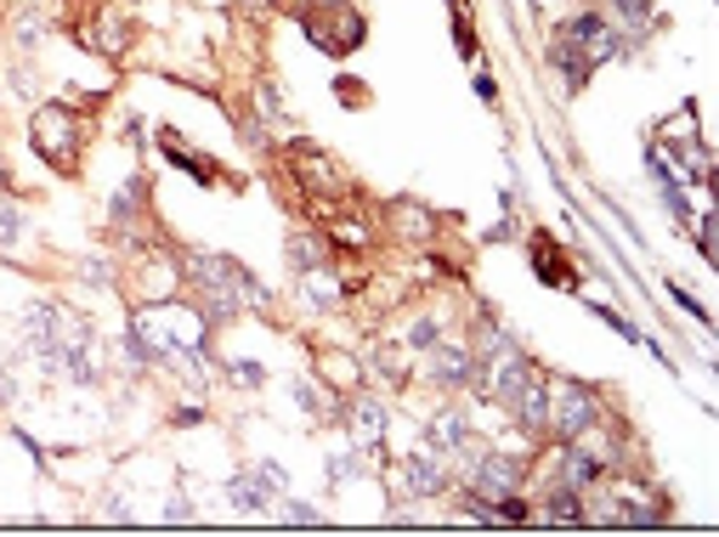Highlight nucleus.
Wrapping results in <instances>:
<instances>
[{"instance_id":"1","label":"nucleus","mask_w":719,"mask_h":537,"mask_svg":"<svg viewBox=\"0 0 719 537\" xmlns=\"http://www.w3.org/2000/svg\"><path fill=\"white\" fill-rule=\"evenodd\" d=\"M193 266V283L205 289V317L210 323H227V317H239V306H267V289H260L239 260H227V255H187Z\"/></svg>"},{"instance_id":"2","label":"nucleus","mask_w":719,"mask_h":537,"mask_svg":"<svg viewBox=\"0 0 719 537\" xmlns=\"http://www.w3.org/2000/svg\"><path fill=\"white\" fill-rule=\"evenodd\" d=\"M590 424H595V396L583 385H572V380H561L549 390V430L561 435V442H578Z\"/></svg>"},{"instance_id":"3","label":"nucleus","mask_w":719,"mask_h":537,"mask_svg":"<svg viewBox=\"0 0 719 537\" xmlns=\"http://www.w3.org/2000/svg\"><path fill=\"white\" fill-rule=\"evenodd\" d=\"M35 148L57 164V171H69L74 164V114L69 108H40L35 114Z\"/></svg>"},{"instance_id":"4","label":"nucleus","mask_w":719,"mask_h":537,"mask_svg":"<svg viewBox=\"0 0 719 537\" xmlns=\"http://www.w3.org/2000/svg\"><path fill=\"white\" fill-rule=\"evenodd\" d=\"M561 35L583 51V62H590V69H595V62H606V57H617V46H624V40H617L612 28L601 23V17H572V23L561 28Z\"/></svg>"},{"instance_id":"5","label":"nucleus","mask_w":719,"mask_h":537,"mask_svg":"<svg viewBox=\"0 0 719 537\" xmlns=\"http://www.w3.org/2000/svg\"><path fill=\"white\" fill-rule=\"evenodd\" d=\"M442 464H437V453H414V458H403V469H397V492L403 498H437L442 492Z\"/></svg>"},{"instance_id":"6","label":"nucleus","mask_w":719,"mask_h":537,"mask_svg":"<svg viewBox=\"0 0 719 537\" xmlns=\"http://www.w3.org/2000/svg\"><path fill=\"white\" fill-rule=\"evenodd\" d=\"M346 430H351V442L357 447H380L385 442V408L374 396H351V408H346Z\"/></svg>"},{"instance_id":"7","label":"nucleus","mask_w":719,"mask_h":537,"mask_svg":"<svg viewBox=\"0 0 719 537\" xmlns=\"http://www.w3.org/2000/svg\"><path fill=\"white\" fill-rule=\"evenodd\" d=\"M431 380H437L442 390L471 385V380H476V357H471L465 346H431Z\"/></svg>"},{"instance_id":"8","label":"nucleus","mask_w":719,"mask_h":537,"mask_svg":"<svg viewBox=\"0 0 719 537\" xmlns=\"http://www.w3.org/2000/svg\"><path fill=\"white\" fill-rule=\"evenodd\" d=\"M510 408H515V419L527 424V430H549V390H544V380L533 374L527 385H521L515 396H510Z\"/></svg>"},{"instance_id":"9","label":"nucleus","mask_w":719,"mask_h":537,"mask_svg":"<svg viewBox=\"0 0 719 537\" xmlns=\"http://www.w3.org/2000/svg\"><path fill=\"white\" fill-rule=\"evenodd\" d=\"M465 435H471V424H465V413H460V408H442V413L431 419V447H437V453L465 447Z\"/></svg>"},{"instance_id":"10","label":"nucleus","mask_w":719,"mask_h":537,"mask_svg":"<svg viewBox=\"0 0 719 537\" xmlns=\"http://www.w3.org/2000/svg\"><path fill=\"white\" fill-rule=\"evenodd\" d=\"M561 481H567V487H595V481H601V458H595V453L567 447V458H561Z\"/></svg>"},{"instance_id":"11","label":"nucleus","mask_w":719,"mask_h":537,"mask_svg":"<svg viewBox=\"0 0 719 537\" xmlns=\"http://www.w3.org/2000/svg\"><path fill=\"white\" fill-rule=\"evenodd\" d=\"M301 294L312 300V306H335V300H340V283L323 272V266H312V272H301Z\"/></svg>"},{"instance_id":"12","label":"nucleus","mask_w":719,"mask_h":537,"mask_svg":"<svg viewBox=\"0 0 719 537\" xmlns=\"http://www.w3.org/2000/svg\"><path fill=\"white\" fill-rule=\"evenodd\" d=\"M544 521H567V526H578L583 521V503H578V487H567L561 481V492L549 498V510H544Z\"/></svg>"},{"instance_id":"13","label":"nucleus","mask_w":719,"mask_h":537,"mask_svg":"<svg viewBox=\"0 0 719 537\" xmlns=\"http://www.w3.org/2000/svg\"><path fill=\"white\" fill-rule=\"evenodd\" d=\"M227 492H233V503H239V510L244 515H255V510H267V487H260V476H239L233 487H227Z\"/></svg>"},{"instance_id":"14","label":"nucleus","mask_w":719,"mask_h":537,"mask_svg":"<svg viewBox=\"0 0 719 537\" xmlns=\"http://www.w3.org/2000/svg\"><path fill=\"white\" fill-rule=\"evenodd\" d=\"M391 215H397V226L408 232V238H431V210H419V205H391Z\"/></svg>"},{"instance_id":"15","label":"nucleus","mask_w":719,"mask_h":537,"mask_svg":"<svg viewBox=\"0 0 719 537\" xmlns=\"http://www.w3.org/2000/svg\"><path fill=\"white\" fill-rule=\"evenodd\" d=\"M18 238H23V215H18L12 198H0V249H12Z\"/></svg>"},{"instance_id":"16","label":"nucleus","mask_w":719,"mask_h":537,"mask_svg":"<svg viewBox=\"0 0 719 537\" xmlns=\"http://www.w3.org/2000/svg\"><path fill=\"white\" fill-rule=\"evenodd\" d=\"M289 260H295V272H312L317 266V238L312 232H295V238H289Z\"/></svg>"},{"instance_id":"17","label":"nucleus","mask_w":719,"mask_h":537,"mask_svg":"<svg viewBox=\"0 0 719 537\" xmlns=\"http://www.w3.org/2000/svg\"><path fill=\"white\" fill-rule=\"evenodd\" d=\"M137 205H142V176H130V182L119 187V198H114V221H125Z\"/></svg>"},{"instance_id":"18","label":"nucleus","mask_w":719,"mask_h":537,"mask_svg":"<svg viewBox=\"0 0 719 537\" xmlns=\"http://www.w3.org/2000/svg\"><path fill=\"white\" fill-rule=\"evenodd\" d=\"M612 7H617V17H629L635 28H646V23H651V7H646V0H612Z\"/></svg>"},{"instance_id":"19","label":"nucleus","mask_w":719,"mask_h":537,"mask_svg":"<svg viewBox=\"0 0 719 537\" xmlns=\"http://www.w3.org/2000/svg\"><path fill=\"white\" fill-rule=\"evenodd\" d=\"M408 346H425V351H431V346H437V317H419V323L408 328Z\"/></svg>"},{"instance_id":"20","label":"nucleus","mask_w":719,"mask_h":537,"mask_svg":"<svg viewBox=\"0 0 719 537\" xmlns=\"http://www.w3.org/2000/svg\"><path fill=\"white\" fill-rule=\"evenodd\" d=\"M255 476H260V487H267V492H289V476H283L278 464H255Z\"/></svg>"},{"instance_id":"21","label":"nucleus","mask_w":719,"mask_h":537,"mask_svg":"<svg viewBox=\"0 0 719 537\" xmlns=\"http://www.w3.org/2000/svg\"><path fill=\"white\" fill-rule=\"evenodd\" d=\"M329 476H335V481H351V476H357V453H335V458H329Z\"/></svg>"},{"instance_id":"22","label":"nucleus","mask_w":719,"mask_h":537,"mask_svg":"<svg viewBox=\"0 0 719 537\" xmlns=\"http://www.w3.org/2000/svg\"><path fill=\"white\" fill-rule=\"evenodd\" d=\"M18 40H23V46H35V40H40V17H35V12H23V17H18Z\"/></svg>"},{"instance_id":"23","label":"nucleus","mask_w":719,"mask_h":537,"mask_svg":"<svg viewBox=\"0 0 719 537\" xmlns=\"http://www.w3.org/2000/svg\"><path fill=\"white\" fill-rule=\"evenodd\" d=\"M295 401H301L306 413H323V396H317V390H312L306 380H295Z\"/></svg>"},{"instance_id":"24","label":"nucleus","mask_w":719,"mask_h":537,"mask_svg":"<svg viewBox=\"0 0 719 537\" xmlns=\"http://www.w3.org/2000/svg\"><path fill=\"white\" fill-rule=\"evenodd\" d=\"M227 374H233L239 385H260V367H255V362H233V367H227Z\"/></svg>"},{"instance_id":"25","label":"nucleus","mask_w":719,"mask_h":537,"mask_svg":"<svg viewBox=\"0 0 719 537\" xmlns=\"http://www.w3.org/2000/svg\"><path fill=\"white\" fill-rule=\"evenodd\" d=\"M85 278L96 283V289H108L114 278H108V260H85Z\"/></svg>"},{"instance_id":"26","label":"nucleus","mask_w":719,"mask_h":537,"mask_svg":"<svg viewBox=\"0 0 719 537\" xmlns=\"http://www.w3.org/2000/svg\"><path fill=\"white\" fill-rule=\"evenodd\" d=\"M380 374L385 380H403V357L397 351H380Z\"/></svg>"},{"instance_id":"27","label":"nucleus","mask_w":719,"mask_h":537,"mask_svg":"<svg viewBox=\"0 0 719 537\" xmlns=\"http://www.w3.org/2000/svg\"><path fill=\"white\" fill-rule=\"evenodd\" d=\"M329 380H340V385L351 380V367H346V357H329Z\"/></svg>"},{"instance_id":"28","label":"nucleus","mask_w":719,"mask_h":537,"mask_svg":"<svg viewBox=\"0 0 719 537\" xmlns=\"http://www.w3.org/2000/svg\"><path fill=\"white\" fill-rule=\"evenodd\" d=\"M18 396V385H12V374H7V362H0V401H12Z\"/></svg>"},{"instance_id":"29","label":"nucleus","mask_w":719,"mask_h":537,"mask_svg":"<svg viewBox=\"0 0 719 537\" xmlns=\"http://www.w3.org/2000/svg\"><path fill=\"white\" fill-rule=\"evenodd\" d=\"M289 521H295V526H317V510H301V503H295V510H289Z\"/></svg>"},{"instance_id":"30","label":"nucleus","mask_w":719,"mask_h":537,"mask_svg":"<svg viewBox=\"0 0 719 537\" xmlns=\"http://www.w3.org/2000/svg\"><path fill=\"white\" fill-rule=\"evenodd\" d=\"M323 7H346V0H323Z\"/></svg>"},{"instance_id":"31","label":"nucleus","mask_w":719,"mask_h":537,"mask_svg":"<svg viewBox=\"0 0 719 537\" xmlns=\"http://www.w3.org/2000/svg\"><path fill=\"white\" fill-rule=\"evenodd\" d=\"M250 7H272V0H250Z\"/></svg>"}]
</instances>
